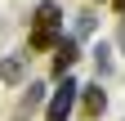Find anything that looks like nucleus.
<instances>
[{"mask_svg":"<svg viewBox=\"0 0 125 121\" xmlns=\"http://www.w3.org/2000/svg\"><path fill=\"white\" fill-rule=\"evenodd\" d=\"M89 32H94V13L85 9V13H81V18H76V36H89Z\"/></svg>","mask_w":125,"mask_h":121,"instance_id":"8","label":"nucleus"},{"mask_svg":"<svg viewBox=\"0 0 125 121\" xmlns=\"http://www.w3.org/2000/svg\"><path fill=\"white\" fill-rule=\"evenodd\" d=\"M27 58L31 54H5L0 58V81L5 85H22L27 81Z\"/></svg>","mask_w":125,"mask_h":121,"instance_id":"5","label":"nucleus"},{"mask_svg":"<svg viewBox=\"0 0 125 121\" xmlns=\"http://www.w3.org/2000/svg\"><path fill=\"white\" fill-rule=\"evenodd\" d=\"M76 58H81L76 40H67V36H62V40H58V49H54V63H49V72H54V76L62 81V76H67V72L76 67Z\"/></svg>","mask_w":125,"mask_h":121,"instance_id":"4","label":"nucleus"},{"mask_svg":"<svg viewBox=\"0 0 125 121\" xmlns=\"http://www.w3.org/2000/svg\"><path fill=\"white\" fill-rule=\"evenodd\" d=\"M94 67H98V76H107V72H112V49H107L103 40L94 45Z\"/></svg>","mask_w":125,"mask_h":121,"instance_id":"7","label":"nucleus"},{"mask_svg":"<svg viewBox=\"0 0 125 121\" xmlns=\"http://www.w3.org/2000/svg\"><path fill=\"white\" fill-rule=\"evenodd\" d=\"M121 54H125V23H121Z\"/></svg>","mask_w":125,"mask_h":121,"instance_id":"9","label":"nucleus"},{"mask_svg":"<svg viewBox=\"0 0 125 121\" xmlns=\"http://www.w3.org/2000/svg\"><path fill=\"white\" fill-rule=\"evenodd\" d=\"M45 103V85H27V94H22V103H18V117H31Z\"/></svg>","mask_w":125,"mask_h":121,"instance_id":"6","label":"nucleus"},{"mask_svg":"<svg viewBox=\"0 0 125 121\" xmlns=\"http://www.w3.org/2000/svg\"><path fill=\"white\" fill-rule=\"evenodd\" d=\"M76 99H81V85L72 76H62V85L49 94V103H45V121H67L72 108H76Z\"/></svg>","mask_w":125,"mask_h":121,"instance_id":"2","label":"nucleus"},{"mask_svg":"<svg viewBox=\"0 0 125 121\" xmlns=\"http://www.w3.org/2000/svg\"><path fill=\"white\" fill-rule=\"evenodd\" d=\"M103 112H107V90H98V81H94V85L81 90V117L85 121H98Z\"/></svg>","mask_w":125,"mask_h":121,"instance_id":"3","label":"nucleus"},{"mask_svg":"<svg viewBox=\"0 0 125 121\" xmlns=\"http://www.w3.org/2000/svg\"><path fill=\"white\" fill-rule=\"evenodd\" d=\"M94 5H103V0H94Z\"/></svg>","mask_w":125,"mask_h":121,"instance_id":"11","label":"nucleus"},{"mask_svg":"<svg viewBox=\"0 0 125 121\" xmlns=\"http://www.w3.org/2000/svg\"><path fill=\"white\" fill-rule=\"evenodd\" d=\"M58 40H62V9L54 5V0H40L36 13H31V32H27V49H58Z\"/></svg>","mask_w":125,"mask_h":121,"instance_id":"1","label":"nucleus"},{"mask_svg":"<svg viewBox=\"0 0 125 121\" xmlns=\"http://www.w3.org/2000/svg\"><path fill=\"white\" fill-rule=\"evenodd\" d=\"M112 5H116V9H121V13H125V0H112Z\"/></svg>","mask_w":125,"mask_h":121,"instance_id":"10","label":"nucleus"}]
</instances>
